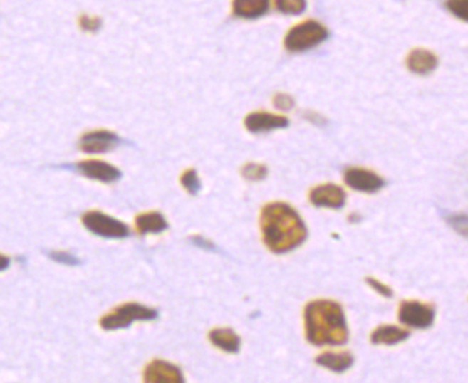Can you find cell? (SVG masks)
<instances>
[{
	"mask_svg": "<svg viewBox=\"0 0 468 383\" xmlns=\"http://www.w3.org/2000/svg\"><path fill=\"white\" fill-rule=\"evenodd\" d=\"M263 241L273 253L284 254L299 247L308 237V229L293 207L270 203L261 210Z\"/></svg>",
	"mask_w": 468,
	"mask_h": 383,
	"instance_id": "6da1fadb",
	"label": "cell"
},
{
	"mask_svg": "<svg viewBox=\"0 0 468 383\" xmlns=\"http://www.w3.org/2000/svg\"><path fill=\"white\" fill-rule=\"evenodd\" d=\"M306 339L315 346H339L348 342L343 309L333 300H313L305 308Z\"/></svg>",
	"mask_w": 468,
	"mask_h": 383,
	"instance_id": "7a4b0ae2",
	"label": "cell"
},
{
	"mask_svg": "<svg viewBox=\"0 0 468 383\" xmlns=\"http://www.w3.org/2000/svg\"><path fill=\"white\" fill-rule=\"evenodd\" d=\"M329 38L328 29L316 21H305L295 25L285 36V48L289 52H305L316 48Z\"/></svg>",
	"mask_w": 468,
	"mask_h": 383,
	"instance_id": "3957f363",
	"label": "cell"
},
{
	"mask_svg": "<svg viewBox=\"0 0 468 383\" xmlns=\"http://www.w3.org/2000/svg\"><path fill=\"white\" fill-rule=\"evenodd\" d=\"M158 318V312L142 306L140 303H125L110 313H107L101 320L100 326L104 330H118V329H127L134 322H151Z\"/></svg>",
	"mask_w": 468,
	"mask_h": 383,
	"instance_id": "277c9868",
	"label": "cell"
},
{
	"mask_svg": "<svg viewBox=\"0 0 468 383\" xmlns=\"http://www.w3.org/2000/svg\"><path fill=\"white\" fill-rule=\"evenodd\" d=\"M82 224L92 234L103 238H125L130 229L125 223L101 211H88L82 216Z\"/></svg>",
	"mask_w": 468,
	"mask_h": 383,
	"instance_id": "5b68a950",
	"label": "cell"
},
{
	"mask_svg": "<svg viewBox=\"0 0 468 383\" xmlns=\"http://www.w3.org/2000/svg\"><path fill=\"white\" fill-rule=\"evenodd\" d=\"M398 318L401 323L410 327L428 329L434 323L435 310L428 303H422L418 300H405L400 305Z\"/></svg>",
	"mask_w": 468,
	"mask_h": 383,
	"instance_id": "8992f818",
	"label": "cell"
},
{
	"mask_svg": "<svg viewBox=\"0 0 468 383\" xmlns=\"http://www.w3.org/2000/svg\"><path fill=\"white\" fill-rule=\"evenodd\" d=\"M73 169L89 179H95V181L104 182V184L115 182L123 175L117 167H114L105 161H100V159L80 161L76 165H73Z\"/></svg>",
	"mask_w": 468,
	"mask_h": 383,
	"instance_id": "52a82bcc",
	"label": "cell"
},
{
	"mask_svg": "<svg viewBox=\"0 0 468 383\" xmlns=\"http://www.w3.org/2000/svg\"><path fill=\"white\" fill-rule=\"evenodd\" d=\"M120 144V137L107 130L90 131L82 135L79 141V148L86 154H104Z\"/></svg>",
	"mask_w": 468,
	"mask_h": 383,
	"instance_id": "ba28073f",
	"label": "cell"
},
{
	"mask_svg": "<svg viewBox=\"0 0 468 383\" xmlns=\"http://www.w3.org/2000/svg\"><path fill=\"white\" fill-rule=\"evenodd\" d=\"M343 178L352 189L360 193H377L385 185V181L380 175L363 168H348Z\"/></svg>",
	"mask_w": 468,
	"mask_h": 383,
	"instance_id": "9c48e42d",
	"label": "cell"
},
{
	"mask_svg": "<svg viewBox=\"0 0 468 383\" xmlns=\"http://www.w3.org/2000/svg\"><path fill=\"white\" fill-rule=\"evenodd\" d=\"M309 200L316 207L339 210L345 206L346 196H345V191L339 185L323 184V185L315 187L311 191Z\"/></svg>",
	"mask_w": 468,
	"mask_h": 383,
	"instance_id": "30bf717a",
	"label": "cell"
},
{
	"mask_svg": "<svg viewBox=\"0 0 468 383\" xmlns=\"http://www.w3.org/2000/svg\"><path fill=\"white\" fill-rule=\"evenodd\" d=\"M144 380L150 383H181L184 382V376L175 364L154 359L144 369Z\"/></svg>",
	"mask_w": 468,
	"mask_h": 383,
	"instance_id": "8fae6325",
	"label": "cell"
},
{
	"mask_svg": "<svg viewBox=\"0 0 468 383\" xmlns=\"http://www.w3.org/2000/svg\"><path fill=\"white\" fill-rule=\"evenodd\" d=\"M289 120L284 115H274L270 112H251L244 118V127L251 134H264L274 130L289 127Z\"/></svg>",
	"mask_w": 468,
	"mask_h": 383,
	"instance_id": "7c38bea8",
	"label": "cell"
},
{
	"mask_svg": "<svg viewBox=\"0 0 468 383\" xmlns=\"http://www.w3.org/2000/svg\"><path fill=\"white\" fill-rule=\"evenodd\" d=\"M438 66V58L427 49L417 48L410 52L407 58V68L415 75H430Z\"/></svg>",
	"mask_w": 468,
	"mask_h": 383,
	"instance_id": "4fadbf2b",
	"label": "cell"
},
{
	"mask_svg": "<svg viewBox=\"0 0 468 383\" xmlns=\"http://www.w3.org/2000/svg\"><path fill=\"white\" fill-rule=\"evenodd\" d=\"M270 6V0H233V15L241 19H257L263 16Z\"/></svg>",
	"mask_w": 468,
	"mask_h": 383,
	"instance_id": "5bb4252c",
	"label": "cell"
},
{
	"mask_svg": "<svg viewBox=\"0 0 468 383\" xmlns=\"http://www.w3.org/2000/svg\"><path fill=\"white\" fill-rule=\"evenodd\" d=\"M135 227H137L138 234H141V236L160 234L168 229V223L161 213L150 211V213H142V214L137 216Z\"/></svg>",
	"mask_w": 468,
	"mask_h": 383,
	"instance_id": "9a60e30c",
	"label": "cell"
},
{
	"mask_svg": "<svg viewBox=\"0 0 468 383\" xmlns=\"http://www.w3.org/2000/svg\"><path fill=\"white\" fill-rule=\"evenodd\" d=\"M410 337V332L398 327V326H391V325H385V326H380L378 329H375L370 335V342L373 345H397L401 343L404 340H407Z\"/></svg>",
	"mask_w": 468,
	"mask_h": 383,
	"instance_id": "2e32d148",
	"label": "cell"
},
{
	"mask_svg": "<svg viewBox=\"0 0 468 383\" xmlns=\"http://www.w3.org/2000/svg\"><path fill=\"white\" fill-rule=\"evenodd\" d=\"M316 363L332 372L342 373L353 364V356L349 352H325L316 357Z\"/></svg>",
	"mask_w": 468,
	"mask_h": 383,
	"instance_id": "e0dca14e",
	"label": "cell"
},
{
	"mask_svg": "<svg viewBox=\"0 0 468 383\" xmlns=\"http://www.w3.org/2000/svg\"><path fill=\"white\" fill-rule=\"evenodd\" d=\"M210 342L227 353H237L240 350V337L236 335L234 330L227 327L213 329L209 333Z\"/></svg>",
	"mask_w": 468,
	"mask_h": 383,
	"instance_id": "ac0fdd59",
	"label": "cell"
},
{
	"mask_svg": "<svg viewBox=\"0 0 468 383\" xmlns=\"http://www.w3.org/2000/svg\"><path fill=\"white\" fill-rule=\"evenodd\" d=\"M306 6V0H274V8L285 15H301Z\"/></svg>",
	"mask_w": 468,
	"mask_h": 383,
	"instance_id": "d6986e66",
	"label": "cell"
},
{
	"mask_svg": "<svg viewBox=\"0 0 468 383\" xmlns=\"http://www.w3.org/2000/svg\"><path fill=\"white\" fill-rule=\"evenodd\" d=\"M181 185L185 188V191L192 196H197L202 189V182L199 178V174L196 169H187L182 172L181 178Z\"/></svg>",
	"mask_w": 468,
	"mask_h": 383,
	"instance_id": "ffe728a7",
	"label": "cell"
},
{
	"mask_svg": "<svg viewBox=\"0 0 468 383\" xmlns=\"http://www.w3.org/2000/svg\"><path fill=\"white\" fill-rule=\"evenodd\" d=\"M267 167L263 164H256V162H249L241 168V175L247 181H261L267 177Z\"/></svg>",
	"mask_w": 468,
	"mask_h": 383,
	"instance_id": "44dd1931",
	"label": "cell"
},
{
	"mask_svg": "<svg viewBox=\"0 0 468 383\" xmlns=\"http://www.w3.org/2000/svg\"><path fill=\"white\" fill-rule=\"evenodd\" d=\"M445 8L457 19L468 23V0H447Z\"/></svg>",
	"mask_w": 468,
	"mask_h": 383,
	"instance_id": "7402d4cb",
	"label": "cell"
},
{
	"mask_svg": "<svg viewBox=\"0 0 468 383\" xmlns=\"http://www.w3.org/2000/svg\"><path fill=\"white\" fill-rule=\"evenodd\" d=\"M448 224L461 236L468 237V216L467 214H452L447 217Z\"/></svg>",
	"mask_w": 468,
	"mask_h": 383,
	"instance_id": "603a6c76",
	"label": "cell"
},
{
	"mask_svg": "<svg viewBox=\"0 0 468 383\" xmlns=\"http://www.w3.org/2000/svg\"><path fill=\"white\" fill-rule=\"evenodd\" d=\"M101 23L103 21L100 18H95V16H88V15H82L79 18V26L82 31L85 32H97L100 28H101Z\"/></svg>",
	"mask_w": 468,
	"mask_h": 383,
	"instance_id": "cb8c5ba5",
	"label": "cell"
},
{
	"mask_svg": "<svg viewBox=\"0 0 468 383\" xmlns=\"http://www.w3.org/2000/svg\"><path fill=\"white\" fill-rule=\"evenodd\" d=\"M274 107L280 111H289L295 107V101L288 93H276L274 98H273Z\"/></svg>",
	"mask_w": 468,
	"mask_h": 383,
	"instance_id": "d4e9b609",
	"label": "cell"
},
{
	"mask_svg": "<svg viewBox=\"0 0 468 383\" xmlns=\"http://www.w3.org/2000/svg\"><path fill=\"white\" fill-rule=\"evenodd\" d=\"M366 283L372 287L373 290H375L377 293H380V295L384 296V298H391V296L394 295L392 290H391V287H388L387 284L381 283V281L377 280V278H373V277H366Z\"/></svg>",
	"mask_w": 468,
	"mask_h": 383,
	"instance_id": "484cf974",
	"label": "cell"
},
{
	"mask_svg": "<svg viewBox=\"0 0 468 383\" xmlns=\"http://www.w3.org/2000/svg\"><path fill=\"white\" fill-rule=\"evenodd\" d=\"M49 257L53 261L61 263V264H68V266H76V264H79V260L73 254L65 253V251H53V253H49Z\"/></svg>",
	"mask_w": 468,
	"mask_h": 383,
	"instance_id": "4316f807",
	"label": "cell"
},
{
	"mask_svg": "<svg viewBox=\"0 0 468 383\" xmlns=\"http://www.w3.org/2000/svg\"><path fill=\"white\" fill-rule=\"evenodd\" d=\"M193 240V243L196 244V246H199V247H202V248H206V250H214L216 247L210 243V241H207V240H204L203 237H199V236H196V237H193L192 238Z\"/></svg>",
	"mask_w": 468,
	"mask_h": 383,
	"instance_id": "83f0119b",
	"label": "cell"
}]
</instances>
